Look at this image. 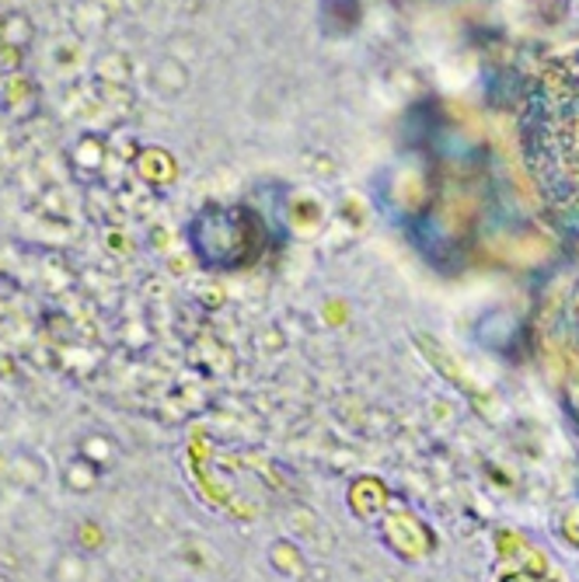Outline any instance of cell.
Listing matches in <instances>:
<instances>
[{"label": "cell", "instance_id": "obj_1", "mask_svg": "<svg viewBox=\"0 0 579 582\" xmlns=\"http://www.w3.org/2000/svg\"><path fill=\"white\" fill-rule=\"evenodd\" d=\"M520 134L548 214L579 241V52L534 77L523 98Z\"/></svg>", "mask_w": 579, "mask_h": 582}]
</instances>
